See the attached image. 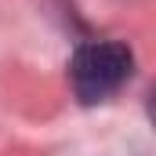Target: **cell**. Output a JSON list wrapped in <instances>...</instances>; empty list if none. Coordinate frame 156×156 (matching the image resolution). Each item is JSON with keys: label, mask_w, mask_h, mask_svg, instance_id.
<instances>
[{"label": "cell", "mask_w": 156, "mask_h": 156, "mask_svg": "<svg viewBox=\"0 0 156 156\" xmlns=\"http://www.w3.org/2000/svg\"><path fill=\"white\" fill-rule=\"evenodd\" d=\"M131 76V51L123 44H87L69 62V80L80 102H102Z\"/></svg>", "instance_id": "obj_1"}]
</instances>
